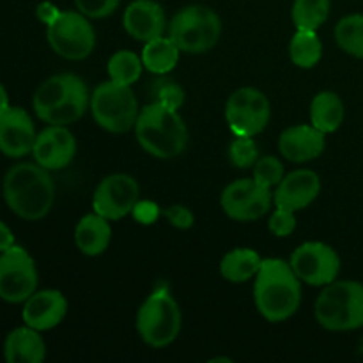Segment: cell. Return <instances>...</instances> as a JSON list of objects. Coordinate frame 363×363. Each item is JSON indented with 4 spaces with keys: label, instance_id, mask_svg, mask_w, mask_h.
<instances>
[{
    "label": "cell",
    "instance_id": "6da1fadb",
    "mask_svg": "<svg viewBox=\"0 0 363 363\" xmlns=\"http://www.w3.org/2000/svg\"><path fill=\"white\" fill-rule=\"evenodd\" d=\"M4 201L7 208L27 222L41 220L55 202V183L50 170L39 163H18L4 176Z\"/></svg>",
    "mask_w": 363,
    "mask_h": 363
},
{
    "label": "cell",
    "instance_id": "7a4b0ae2",
    "mask_svg": "<svg viewBox=\"0 0 363 363\" xmlns=\"http://www.w3.org/2000/svg\"><path fill=\"white\" fill-rule=\"evenodd\" d=\"M301 280L289 262L264 259L255 275L254 300L259 314L268 323H284L296 314L301 303Z\"/></svg>",
    "mask_w": 363,
    "mask_h": 363
},
{
    "label": "cell",
    "instance_id": "3957f363",
    "mask_svg": "<svg viewBox=\"0 0 363 363\" xmlns=\"http://www.w3.org/2000/svg\"><path fill=\"white\" fill-rule=\"evenodd\" d=\"M91 105L89 91L80 77L71 73L53 74L34 92L32 106L35 116L48 124L69 126L84 117Z\"/></svg>",
    "mask_w": 363,
    "mask_h": 363
},
{
    "label": "cell",
    "instance_id": "277c9868",
    "mask_svg": "<svg viewBox=\"0 0 363 363\" xmlns=\"http://www.w3.org/2000/svg\"><path fill=\"white\" fill-rule=\"evenodd\" d=\"M140 147L155 158H176L186 149L188 128L177 110L151 101L140 110L135 123Z\"/></svg>",
    "mask_w": 363,
    "mask_h": 363
},
{
    "label": "cell",
    "instance_id": "5b68a950",
    "mask_svg": "<svg viewBox=\"0 0 363 363\" xmlns=\"http://www.w3.org/2000/svg\"><path fill=\"white\" fill-rule=\"evenodd\" d=\"M315 319L330 332H351L363 326V284L335 280L315 300Z\"/></svg>",
    "mask_w": 363,
    "mask_h": 363
},
{
    "label": "cell",
    "instance_id": "8992f818",
    "mask_svg": "<svg viewBox=\"0 0 363 363\" xmlns=\"http://www.w3.org/2000/svg\"><path fill=\"white\" fill-rule=\"evenodd\" d=\"M183 315L177 301L167 289H156L137 312V332L147 346L160 350L177 339Z\"/></svg>",
    "mask_w": 363,
    "mask_h": 363
},
{
    "label": "cell",
    "instance_id": "52a82bcc",
    "mask_svg": "<svg viewBox=\"0 0 363 363\" xmlns=\"http://www.w3.org/2000/svg\"><path fill=\"white\" fill-rule=\"evenodd\" d=\"M92 117L103 130L110 133H126L135 128L138 110L137 96L131 85L117 84V82H103L91 94Z\"/></svg>",
    "mask_w": 363,
    "mask_h": 363
},
{
    "label": "cell",
    "instance_id": "ba28073f",
    "mask_svg": "<svg viewBox=\"0 0 363 363\" xmlns=\"http://www.w3.org/2000/svg\"><path fill=\"white\" fill-rule=\"evenodd\" d=\"M222 21L206 6H188L172 18L169 38L184 53H204L218 43Z\"/></svg>",
    "mask_w": 363,
    "mask_h": 363
},
{
    "label": "cell",
    "instance_id": "9c48e42d",
    "mask_svg": "<svg viewBox=\"0 0 363 363\" xmlns=\"http://www.w3.org/2000/svg\"><path fill=\"white\" fill-rule=\"evenodd\" d=\"M46 39L57 55L67 60H84L94 52L96 34L80 11H60L46 25Z\"/></svg>",
    "mask_w": 363,
    "mask_h": 363
},
{
    "label": "cell",
    "instance_id": "30bf717a",
    "mask_svg": "<svg viewBox=\"0 0 363 363\" xmlns=\"http://www.w3.org/2000/svg\"><path fill=\"white\" fill-rule=\"evenodd\" d=\"M272 106L259 89L241 87L229 96L225 121L236 137H255L268 126Z\"/></svg>",
    "mask_w": 363,
    "mask_h": 363
},
{
    "label": "cell",
    "instance_id": "8fae6325",
    "mask_svg": "<svg viewBox=\"0 0 363 363\" xmlns=\"http://www.w3.org/2000/svg\"><path fill=\"white\" fill-rule=\"evenodd\" d=\"M38 289V269L25 248L13 247L0 254V300L25 303Z\"/></svg>",
    "mask_w": 363,
    "mask_h": 363
},
{
    "label": "cell",
    "instance_id": "7c38bea8",
    "mask_svg": "<svg viewBox=\"0 0 363 363\" xmlns=\"http://www.w3.org/2000/svg\"><path fill=\"white\" fill-rule=\"evenodd\" d=\"M289 264L301 282L314 287H325L335 282L340 273L339 254L321 241L300 245L291 255Z\"/></svg>",
    "mask_w": 363,
    "mask_h": 363
},
{
    "label": "cell",
    "instance_id": "4fadbf2b",
    "mask_svg": "<svg viewBox=\"0 0 363 363\" xmlns=\"http://www.w3.org/2000/svg\"><path fill=\"white\" fill-rule=\"evenodd\" d=\"M273 194L257 181L238 179L227 184L220 197V206L229 218L236 222H254L262 218L272 208Z\"/></svg>",
    "mask_w": 363,
    "mask_h": 363
},
{
    "label": "cell",
    "instance_id": "5bb4252c",
    "mask_svg": "<svg viewBox=\"0 0 363 363\" xmlns=\"http://www.w3.org/2000/svg\"><path fill=\"white\" fill-rule=\"evenodd\" d=\"M138 201H140V186L137 179L128 174H112L96 186L92 208L94 213L105 216L110 222H116L130 215Z\"/></svg>",
    "mask_w": 363,
    "mask_h": 363
},
{
    "label": "cell",
    "instance_id": "9a60e30c",
    "mask_svg": "<svg viewBox=\"0 0 363 363\" xmlns=\"http://www.w3.org/2000/svg\"><path fill=\"white\" fill-rule=\"evenodd\" d=\"M32 155L46 170L66 169L77 155V140L66 126L50 124L35 137Z\"/></svg>",
    "mask_w": 363,
    "mask_h": 363
},
{
    "label": "cell",
    "instance_id": "2e32d148",
    "mask_svg": "<svg viewBox=\"0 0 363 363\" xmlns=\"http://www.w3.org/2000/svg\"><path fill=\"white\" fill-rule=\"evenodd\" d=\"M35 128L30 116L20 106H9L0 113V152L9 158H21L32 152Z\"/></svg>",
    "mask_w": 363,
    "mask_h": 363
},
{
    "label": "cell",
    "instance_id": "e0dca14e",
    "mask_svg": "<svg viewBox=\"0 0 363 363\" xmlns=\"http://www.w3.org/2000/svg\"><path fill=\"white\" fill-rule=\"evenodd\" d=\"M321 191V179L314 170L301 169L284 176L277 190L273 191V202L277 208L300 211L311 206Z\"/></svg>",
    "mask_w": 363,
    "mask_h": 363
},
{
    "label": "cell",
    "instance_id": "ac0fdd59",
    "mask_svg": "<svg viewBox=\"0 0 363 363\" xmlns=\"http://www.w3.org/2000/svg\"><path fill=\"white\" fill-rule=\"evenodd\" d=\"M67 314V300L60 291L45 289L35 291L25 300L21 318L23 323L38 332H46L64 321Z\"/></svg>",
    "mask_w": 363,
    "mask_h": 363
},
{
    "label": "cell",
    "instance_id": "d6986e66",
    "mask_svg": "<svg viewBox=\"0 0 363 363\" xmlns=\"http://www.w3.org/2000/svg\"><path fill=\"white\" fill-rule=\"evenodd\" d=\"M124 30L133 39L149 43L162 38L167 28L163 7L155 0H135L126 7L123 16Z\"/></svg>",
    "mask_w": 363,
    "mask_h": 363
},
{
    "label": "cell",
    "instance_id": "ffe728a7",
    "mask_svg": "<svg viewBox=\"0 0 363 363\" xmlns=\"http://www.w3.org/2000/svg\"><path fill=\"white\" fill-rule=\"evenodd\" d=\"M326 147V138L318 128L300 124L287 128L279 138V151L293 163H307L319 158Z\"/></svg>",
    "mask_w": 363,
    "mask_h": 363
},
{
    "label": "cell",
    "instance_id": "44dd1931",
    "mask_svg": "<svg viewBox=\"0 0 363 363\" xmlns=\"http://www.w3.org/2000/svg\"><path fill=\"white\" fill-rule=\"evenodd\" d=\"M4 357L9 363H41L46 357L45 340L38 330L25 325L6 337Z\"/></svg>",
    "mask_w": 363,
    "mask_h": 363
},
{
    "label": "cell",
    "instance_id": "7402d4cb",
    "mask_svg": "<svg viewBox=\"0 0 363 363\" xmlns=\"http://www.w3.org/2000/svg\"><path fill=\"white\" fill-rule=\"evenodd\" d=\"M112 241V227L105 216L92 213L80 218L74 229V243L84 255L96 257L108 248Z\"/></svg>",
    "mask_w": 363,
    "mask_h": 363
},
{
    "label": "cell",
    "instance_id": "603a6c76",
    "mask_svg": "<svg viewBox=\"0 0 363 363\" xmlns=\"http://www.w3.org/2000/svg\"><path fill=\"white\" fill-rule=\"evenodd\" d=\"M346 108L339 94L332 91L319 92L311 103V123L323 133H333L344 123Z\"/></svg>",
    "mask_w": 363,
    "mask_h": 363
},
{
    "label": "cell",
    "instance_id": "cb8c5ba5",
    "mask_svg": "<svg viewBox=\"0 0 363 363\" xmlns=\"http://www.w3.org/2000/svg\"><path fill=\"white\" fill-rule=\"evenodd\" d=\"M262 261L264 259H261V255L252 248H234L229 254L223 255L220 262V273L227 282L243 284L255 279Z\"/></svg>",
    "mask_w": 363,
    "mask_h": 363
},
{
    "label": "cell",
    "instance_id": "d4e9b609",
    "mask_svg": "<svg viewBox=\"0 0 363 363\" xmlns=\"http://www.w3.org/2000/svg\"><path fill=\"white\" fill-rule=\"evenodd\" d=\"M181 50L170 38H158L145 43L142 50V62L147 71L155 74H167L177 66Z\"/></svg>",
    "mask_w": 363,
    "mask_h": 363
},
{
    "label": "cell",
    "instance_id": "484cf974",
    "mask_svg": "<svg viewBox=\"0 0 363 363\" xmlns=\"http://www.w3.org/2000/svg\"><path fill=\"white\" fill-rule=\"evenodd\" d=\"M289 57L301 69H311L321 60L323 45L315 30H296L289 43Z\"/></svg>",
    "mask_w": 363,
    "mask_h": 363
},
{
    "label": "cell",
    "instance_id": "4316f807",
    "mask_svg": "<svg viewBox=\"0 0 363 363\" xmlns=\"http://www.w3.org/2000/svg\"><path fill=\"white\" fill-rule=\"evenodd\" d=\"M330 0H294L293 23L296 30H318L330 16Z\"/></svg>",
    "mask_w": 363,
    "mask_h": 363
},
{
    "label": "cell",
    "instance_id": "83f0119b",
    "mask_svg": "<svg viewBox=\"0 0 363 363\" xmlns=\"http://www.w3.org/2000/svg\"><path fill=\"white\" fill-rule=\"evenodd\" d=\"M142 69H144L142 57H138L135 52H130V50L116 52L106 64L110 80L123 85H133L140 78Z\"/></svg>",
    "mask_w": 363,
    "mask_h": 363
},
{
    "label": "cell",
    "instance_id": "f1b7e54d",
    "mask_svg": "<svg viewBox=\"0 0 363 363\" xmlns=\"http://www.w3.org/2000/svg\"><path fill=\"white\" fill-rule=\"evenodd\" d=\"M335 41L347 55L363 59V14L344 16L335 27Z\"/></svg>",
    "mask_w": 363,
    "mask_h": 363
},
{
    "label": "cell",
    "instance_id": "f546056e",
    "mask_svg": "<svg viewBox=\"0 0 363 363\" xmlns=\"http://www.w3.org/2000/svg\"><path fill=\"white\" fill-rule=\"evenodd\" d=\"M257 160L259 149L252 137H236L229 145V162L236 169H250Z\"/></svg>",
    "mask_w": 363,
    "mask_h": 363
},
{
    "label": "cell",
    "instance_id": "4dcf8cb0",
    "mask_svg": "<svg viewBox=\"0 0 363 363\" xmlns=\"http://www.w3.org/2000/svg\"><path fill=\"white\" fill-rule=\"evenodd\" d=\"M151 98L155 103L177 110L184 103V91L176 82L169 80V78H160L152 84Z\"/></svg>",
    "mask_w": 363,
    "mask_h": 363
},
{
    "label": "cell",
    "instance_id": "1f68e13d",
    "mask_svg": "<svg viewBox=\"0 0 363 363\" xmlns=\"http://www.w3.org/2000/svg\"><path fill=\"white\" fill-rule=\"evenodd\" d=\"M254 179L264 188L272 190L273 186H279L284 179V165L275 156H264L259 158L254 165Z\"/></svg>",
    "mask_w": 363,
    "mask_h": 363
},
{
    "label": "cell",
    "instance_id": "d6a6232c",
    "mask_svg": "<svg viewBox=\"0 0 363 363\" xmlns=\"http://www.w3.org/2000/svg\"><path fill=\"white\" fill-rule=\"evenodd\" d=\"M121 0H74V6L87 18H106L119 7Z\"/></svg>",
    "mask_w": 363,
    "mask_h": 363
},
{
    "label": "cell",
    "instance_id": "836d02e7",
    "mask_svg": "<svg viewBox=\"0 0 363 363\" xmlns=\"http://www.w3.org/2000/svg\"><path fill=\"white\" fill-rule=\"evenodd\" d=\"M268 227L275 236L279 238L289 236V234H293V230L296 229V216H294V211H291V209L277 208L275 211H273V215L269 216Z\"/></svg>",
    "mask_w": 363,
    "mask_h": 363
},
{
    "label": "cell",
    "instance_id": "e575fe53",
    "mask_svg": "<svg viewBox=\"0 0 363 363\" xmlns=\"http://www.w3.org/2000/svg\"><path fill=\"white\" fill-rule=\"evenodd\" d=\"M163 216H165V218L169 220L170 225H174L176 229H190V227L194 225L195 220L194 213L179 204L170 206L169 209H165V211H163Z\"/></svg>",
    "mask_w": 363,
    "mask_h": 363
},
{
    "label": "cell",
    "instance_id": "d590c367",
    "mask_svg": "<svg viewBox=\"0 0 363 363\" xmlns=\"http://www.w3.org/2000/svg\"><path fill=\"white\" fill-rule=\"evenodd\" d=\"M133 216L137 222L144 223V225H149V223H155L156 218L160 215V209L155 202L149 201H138L137 206L133 208Z\"/></svg>",
    "mask_w": 363,
    "mask_h": 363
},
{
    "label": "cell",
    "instance_id": "8d00e7d4",
    "mask_svg": "<svg viewBox=\"0 0 363 363\" xmlns=\"http://www.w3.org/2000/svg\"><path fill=\"white\" fill-rule=\"evenodd\" d=\"M59 13H60V11L57 9V7L53 6V4H50V2H43L41 6L38 7V16H39V20L45 21L46 25H48L50 21L55 20V16H57V14H59Z\"/></svg>",
    "mask_w": 363,
    "mask_h": 363
},
{
    "label": "cell",
    "instance_id": "74e56055",
    "mask_svg": "<svg viewBox=\"0 0 363 363\" xmlns=\"http://www.w3.org/2000/svg\"><path fill=\"white\" fill-rule=\"evenodd\" d=\"M14 245V236L13 230L6 225L4 222H0V254L6 250H9L11 247Z\"/></svg>",
    "mask_w": 363,
    "mask_h": 363
},
{
    "label": "cell",
    "instance_id": "f35d334b",
    "mask_svg": "<svg viewBox=\"0 0 363 363\" xmlns=\"http://www.w3.org/2000/svg\"><path fill=\"white\" fill-rule=\"evenodd\" d=\"M9 96H7V91L6 87H4L2 84H0V113L6 112L7 108H9Z\"/></svg>",
    "mask_w": 363,
    "mask_h": 363
}]
</instances>
